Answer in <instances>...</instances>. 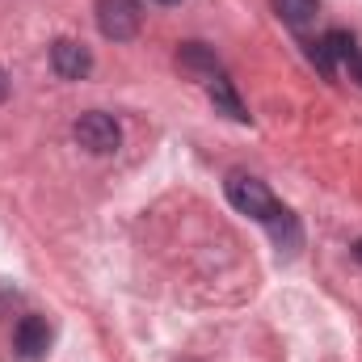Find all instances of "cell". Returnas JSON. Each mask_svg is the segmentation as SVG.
Listing matches in <instances>:
<instances>
[{
  "label": "cell",
  "mask_w": 362,
  "mask_h": 362,
  "mask_svg": "<svg viewBox=\"0 0 362 362\" xmlns=\"http://www.w3.org/2000/svg\"><path fill=\"white\" fill-rule=\"evenodd\" d=\"M350 253H354V257L362 262V240H354V249H350Z\"/></svg>",
  "instance_id": "obj_13"
},
{
  "label": "cell",
  "mask_w": 362,
  "mask_h": 362,
  "mask_svg": "<svg viewBox=\"0 0 362 362\" xmlns=\"http://www.w3.org/2000/svg\"><path fill=\"white\" fill-rule=\"evenodd\" d=\"M72 135H76V144H81L85 152H93V156H110V152H118V144H122V127H118L110 114H101V110L81 114L76 127H72Z\"/></svg>",
  "instance_id": "obj_2"
},
{
  "label": "cell",
  "mask_w": 362,
  "mask_h": 362,
  "mask_svg": "<svg viewBox=\"0 0 362 362\" xmlns=\"http://www.w3.org/2000/svg\"><path fill=\"white\" fill-rule=\"evenodd\" d=\"M206 97H211V101H215V110H219V114H228L232 122H249V114H245L240 97H236V89H232V81H228L223 72L206 81Z\"/></svg>",
  "instance_id": "obj_8"
},
{
  "label": "cell",
  "mask_w": 362,
  "mask_h": 362,
  "mask_svg": "<svg viewBox=\"0 0 362 362\" xmlns=\"http://www.w3.org/2000/svg\"><path fill=\"white\" fill-rule=\"evenodd\" d=\"M51 68H55V76H64V81H85L93 72V55L85 42H72V38H59L55 47H51Z\"/></svg>",
  "instance_id": "obj_4"
},
{
  "label": "cell",
  "mask_w": 362,
  "mask_h": 362,
  "mask_svg": "<svg viewBox=\"0 0 362 362\" xmlns=\"http://www.w3.org/2000/svg\"><path fill=\"white\" fill-rule=\"evenodd\" d=\"M144 25L139 0H97V30L110 42H131Z\"/></svg>",
  "instance_id": "obj_1"
},
{
  "label": "cell",
  "mask_w": 362,
  "mask_h": 362,
  "mask_svg": "<svg viewBox=\"0 0 362 362\" xmlns=\"http://www.w3.org/2000/svg\"><path fill=\"white\" fill-rule=\"evenodd\" d=\"M266 228L274 232V240H278L286 253H295V249H299V219H295L286 206H278V211H274L270 219H266Z\"/></svg>",
  "instance_id": "obj_10"
},
{
  "label": "cell",
  "mask_w": 362,
  "mask_h": 362,
  "mask_svg": "<svg viewBox=\"0 0 362 362\" xmlns=\"http://www.w3.org/2000/svg\"><path fill=\"white\" fill-rule=\"evenodd\" d=\"M350 68H354V81H358V85H362V51H358V55H354V59H350Z\"/></svg>",
  "instance_id": "obj_11"
},
{
  "label": "cell",
  "mask_w": 362,
  "mask_h": 362,
  "mask_svg": "<svg viewBox=\"0 0 362 362\" xmlns=\"http://www.w3.org/2000/svg\"><path fill=\"white\" fill-rule=\"evenodd\" d=\"M8 97V76H4V68H0V101Z\"/></svg>",
  "instance_id": "obj_12"
},
{
  "label": "cell",
  "mask_w": 362,
  "mask_h": 362,
  "mask_svg": "<svg viewBox=\"0 0 362 362\" xmlns=\"http://www.w3.org/2000/svg\"><path fill=\"white\" fill-rule=\"evenodd\" d=\"M358 51H354V38L346 34V30H329L316 47H312V59H316V68L325 72V76H333L337 72V59H354Z\"/></svg>",
  "instance_id": "obj_5"
},
{
  "label": "cell",
  "mask_w": 362,
  "mask_h": 362,
  "mask_svg": "<svg viewBox=\"0 0 362 362\" xmlns=\"http://www.w3.org/2000/svg\"><path fill=\"white\" fill-rule=\"evenodd\" d=\"M156 4H177V0H156Z\"/></svg>",
  "instance_id": "obj_14"
},
{
  "label": "cell",
  "mask_w": 362,
  "mask_h": 362,
  "mask_svg": "<svg viewBox=\"0 0 362 362\" xmlns=\"http://www.w3.org/2000/svg\"><path fill=\"white\" fill-rule=\"evenodd\" d=\"M274 13H278L286 25L303 30V25H312V21H316V13H320V0H274Z\"/></svg>",
  "instance_id": "obj_9"
},
{
  "label": "cell",
  "mask_w": 362,
  "mask_h": 362,
  "mask_svg": "<svg viewBox=\"0 0 362 362\" xmlns=\"http://www.w3.org/2000/svg\"><path fill=\"white\" fill-rule=\"evenodd\" d=\"M177 68L181 72H189V76H202V81L219 76V59H215V51H211L206 42H181Z\"/></svg>",
  "instance_id": "obj_7"
},
{
  "label": "cell",
  "mask_w": 362,
  "mask_h": 362,
  "mask_svg": "<svg viewBox=\"0 0 362 362\" xmlns=\"http://www.w3.org/2000/svg\"><path fill=\"white\" fill-rule=\"evenodd\" d=\"M223 189H228V202H232L240 215H253V219H262V223L278 211V202H274V194L266 189V181L249 177V173H232Z\"/></svg>",
  "instance_id": "obj_3"
},
{
  "label": "cell",
  "mask_w": 362,
  "mask_h": 362,
  "mask_svg": "<svg viewBox=\"0 0 362 362\" xmlns=\"http://www.w3.org/2000/svg\"><path fill=\"white\" fill-rule=\"evenodd\" d=\"M13 346H17V354L25 362H38L47 354V346H51V329H47V320L42 316H25L21 325H17V333H13Z\"/></svg>",
  "instance_id": "obj_6"
}]
</instances>
